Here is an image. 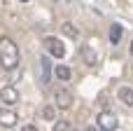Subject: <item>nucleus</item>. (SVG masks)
<instances>
[{"label": "nucleus", "instance_id": "f257e3e1", "mask_svg": "<svg viewBox=\"0 0 133 131\" xmlns=\"http://www.w3.org/2000/svg\"><path fill=\"white\" fill-rule=\"evenodd\" d=\"M19 59H21L19 56V45L9 35L0 38V66L5 70H14L19 66Z\"/></svg>", "mask_w": 133, "mask_h": 131}, {"label": "nucleus", "instance_id": "f03ea898", "mask_svg": "<svg viewBox=\"0 0 133 131\" xmlns=\"http://www.w3.org/2000/svg\"><path fill=\"white\" fill-rule=\"evenodd\" d=\"M98 129L101 131H115L117 127H119V117L112 113V110H103L101 115H98Z\"/></svg>", "mask_w": 133, "mask_h": 131}, {"label": "nucleus", "instance_id": "7ed1b4c3", "mask_svg": "<svg viewBox=\"0 0 133 131\" xmlns=\"http://www.w3.org/2000/svg\"><path fill=\"white\" fill-rule=\"evenodd\" d=\"M44 47H47L49 56H54V59H63V56H65V47H63V42H61V40H56L54 35L44 38Z\"/></svg>", "mask_w": 133, "mask_h": 131}, {"label": "nucleus", "instance_id": "20e7f679", "mask_svg": "<svg viewBox=\"0 0 133 131\" xmlns=\"http://www.w3.org/2000/svg\"><path fill=\"white\" fill-rule=\"evenodd\" d=\"M54 103H56V108L68 110V108L72 105V94H70L68 89H56V91H54Z\"/></svg>", "mask_w": 133, "mask_h": 131}, {"label": "nucleus", "instance_id": "39448f33", "mask_svg": "<svg viewBox=\"0 0 133 131\" xmlns=\"http://www.w3.org/2000/svg\"><path fill=\"white\" fill-rule=\"evenodd\" d=\"M40 70H42L40 73V82H42V87H47L49 80H51V75H54L51 73V63H49V56H42L40 59Z\"/></svg>", "mask_w": 133, "mask_h": 131}, {"label": "nucleus", "instance_id": "423d86ee", "mask_svg": "<svg viewBox=\"0 0 133 131\" xmlns=\"http://www.w3.org/2000/svg\"><path fill=\"white\" fill-rule=\"evenodd\" d=\"M0 101L5 105H14V103H19V91L14 87H2L0 89Z\"/></svg>", "mask_w": 133, "mask_h": 131}, {"label": "nucleus", "instance_id": "0eeeda50", "mask_svg": "<svg viewBox=\"0 0 133 131\" xmlns=\"http://www.w3.org/2000/svg\"><path fill=\"white\" fill-rule=\"evenodd\" d=\"M19 122V117H16V113L14 110H9V108H0V127H14Z\"/></svg>", "mask_w": 133, "mask_h": 131}, {"label": "nucleus", "instance_id": "6e6552de", "mask_svg": "<svg viewBox=\"0 0 133 131\" xmlns=\"http://www.w3.org/2000/svg\"><path fill=\"white\" fill-rule=\"evenodd\" d=\"M82 59H84L87 66H96V63H98V52H96L91 45H84V47H82Z\"/></svg>", "mask_w": 133, "mask_h": 131}, {"label": "nucleus", "instance_id": "1a4fd4ad", "mask_svg": "<svg viewBox=\"0 0 133 131\" xmlns=\"http://www.w3.org/2000/svg\"><path fill=\"white\" fill-rule=\"evenodd\" d=\"M51 73H54V77H56V80H61V82H68V80H72V70H70L68 66H56Z\"/></svg>", "mask_w": 133, "mask_h": 131}, {"label": "nucleus", "instance_id": "9d476101", "mask_svg": "<svg viewBox=\"0 0 133 131\" xmlns=\"http://www.w3.org/2000/svg\"><path fill=\"white\" fill-rule=\"evenodd\" d=\"M61 30H63V35H68V38H72V40L79 38V28H77L72 21H63V23H61Z\"/></svg>", "mask_w": 133, "mask_h": 131}, {"label": "nucleus", "instance_id": "9b49d317", "mask_svg": "<svg viewBox=\"0 0 133 131\" xmlns=\"http://www.w3.org/2000/svg\"><path fill=\"white\" fill-rule=\"evenodd\" d=\"M119 98H122L124 105L133 108V89L131 87H122V89H119Z\"/></svg>", "mask_w": 133, "mask_h": 131}, {"label": "nucleus", "instance_id": "f8f14e48", "mask_svg": "<svg viewBox=\"0 0 133 131\" xmlns=\"http://www.w3.org/2000/svg\"><path fill=\"white\" fill-rule=\"evenodd\" d=\"M110 42L112 45H119L122 42V26L119 23H112L110 26Z\"/></svg>", "mask_w": 133, "mask_h": 131}, {"label": "nucleus", "instance_id": "ddd939ff", "mask_svg": "<svg viewBox=\"0 0 133 131\" xmlns=\"http://www.w3.org/2000/svg\"><path fill=\"white\" fill-rule=\"evenodd\" d=\"M40 115H42V120H47V122H54V120H56V105H42Z\"/></svg>", "mask_w": 133, "mask_h": 131}, {"label": "nucleus", "instance_id": "4468645a", "mask_svg": "<svg viewBox=\"0 0 133 131\" xmlns=\"http://www.w3.org/2000/svg\"><path fill=\"white\" fill-rule=\"evenodd\" d=\"M51 131H72V129H70V122H65V120H56L54 127H51Z\"/></svg>", "mask_w": 133, "mask_h": 131}, {"label": "nucleus", "instance_id": "2eb2a0df", "mask_svg": "<svg viewBox=\"0 0 133 131\" xmlns=\"http://www.w3.org/2000/svg\"><path fill=\"white\" fill-rule=\"evenodd\" d=\"M21 131H37V127H35V124H26Z\"/></svg>", "mask_w": 133, "mask_h": 131}, {"label": "nucleus", "instance_id": "dca6fc26", "mask_svg": "<svg viewBox=\"0 0 133 131\" xmlns=\"http://www.w3.org/2000/svg\"><path fill=\"white\" fill-rule=\"evenodd\" d=\"M129 49H131V56H133V40H131V47H129Z\"/></svg>", "mask_w": 133, "mask_h": 131}, {"label": "nucleus", "instance_id": "f3484780", "mask_svg": "<svg viewBox=\"0 0 133 131\" xmlns=\"http://www.w3.org/2000/svg\"><path fill=\"white\" fill-rule=\"evenodd\" d=\"M89 131H98V129H94V127H89Z\"/></svg>", "mask_w": 133, "mask_h": 131}, {"label": "nucleus", "instance_id": "a211bd4d", "mask_svg": "<svg viewBox=\"0 0 133 131\" xmlns=\"http://www.w3.org/2000/svg\"><path fill=\"white\" fill-rule=\"evenodd\" d=\"M19 2H30V0H19Z\"/></svg>", "mask_w": 133, "mask_h": 131}]
</instances>
